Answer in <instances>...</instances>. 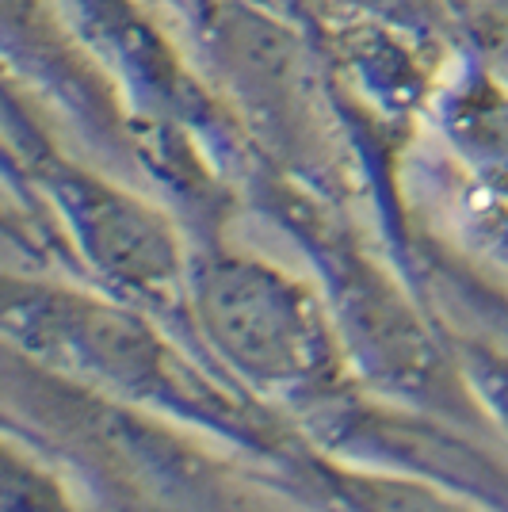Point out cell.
<instances>
[{"label":"cell","instance_id":"6da1fadb","mask_svg":"<svg viewBox=\"0 0 508 512\" xmlns=\"http://www.w3.org/2000/svg\"><path fill=\"white\" fill-rule=\"evenodd\" d=\"M0 333L46 371L188 428L253 470L279 467L306 440L291 417L233 383L169 325L77 279L8 268Z\"/></svg>","mask_w":508,"mask_h":512},{"label":"cell","instance_id":"7a4b0ae2","mask_svg":"<svg viewBox=\"0 0 508 512\" xmlns=\"http://www.w3.org/2000/svg\"><path fill=\"white\" fill-rule=\"evenodd\" d=\"M245 203L306 256L363 390L497 436L455 352L451 321L405 276L386 241H367L333 188L260 157L245 180Z\"/></svg>","mask_w":508,"mask_h":512},{"label":"cell","instance_id":"3957f363","mask_svg":"<svg viewBox=\"0 0 508 512\" xmlns=\"http://www.w3.org/2000/svg\"><path fill=\"white\" fill-rule=\"evenodd\" d=\"M4 432L46 455L92 512H298L241 455L69 383L4 344Z\"/></svg>","mask_w":508,"mask_h":512},{"label":"cell","instance_id":"277c9868","mask_svg":"<svg viewBox=\"0 0 508 512\" xmlns=\"http://www.w3.org/2000/svg\"><path fill=\"white\" fill-rule=\"evenodd\" d=\"M188 306L203 356L298 428L363 390L314 276L222 237L191 249Z\"/></svg>","mask_w":508,"mask_h":512},{"label":"cell","instance_id":"5b68a950","mask_svg":"<svg viewBox=\"0 0 508 512\" xmlns=\"http://www.w3.org/2000/svg\"><path fill=\"white\" fill-rule=\"evenodd\" d=\"M8 176L43 199L77 283L146 310L203 356L188 306L191 241L165 203L62 153L31 111L23 115L16 92L8 96Z\"/></svg>","mask_w":508,"mask_h":512},{"label":"cell","instance_id":"8992f818","mask_svg":"<svg viewBox=\"0 0 508 512\" xmlns=\"http://www.w3.org/2000/svg\"><path fill=\"white\" fill-rule=\"evenodd\" d=\"M302 432L340 459L417 474L486 512H508V444L478 428L356 390Z\"/></svg>","mask_w":508,"mask_h":512},{"label":"cell","instance_id":"52a82bcc","mask_svg":"<svg viewBox=\"0 0 508 512\" xmlns=\"http://www.w3.org/2000/svg\"><path fill=\"white\" fill-rule=\"evenodd\" d=\"M256 474L298 512H486L417 474L340 459L310 436L279 467Z\"/></svg>","mask_w":508,"mask_h":512},{"label":"cell","instance_id":"ba28073f","mask_svg":"<svg viewBox=\"0 0 508 512\" xmlns=\"http://www.w3.org/2000/svg\"><path fill=\"white\" fill-rule=\"evenodd\" d=\"M432 111L466 184L508 207V85L474 69L440 88Z\"/></svg>","mask_w":508,"mask_h":512},{"label":"cell","instance_id":"9c48e42d","mask_svg":"<svg viewBox=\"0 0 508 512\" xmlns=\"http://www.w3.org/2000/svg\"><path fill=\"white\" fill-rule=\"evenodd\" d=\"M0 512H92L73 482L46 455L4 432L0 459Z\"/></svg>","mask_w":508,"mask_h":512},{"label":"cell","instance_id":"30bf717a","mask_svg":"<svg viewBox=\"0 0 508 512\" xmlns=\"http://www.w3.org/2000/svg\"><path fill=\"white\" fill-rule=\"evenodd\" d=\"M447 321H451V337H455V352L463 360L466 379L489 413L497 436L508 444V333H493V329L466 325L455 318Z\"/></svg>","mask_w":508,"mask_h":512},{"label":"cell","instance_id":"8fae6325","mask_svg":"<svg viewBox=\"0 0 508 512\" xmlns=\"http://www.w3.org/2000/svg\"><path fill=\"white\" fill-rule=\"evenodd\" d=\"M451 214H455V230L463 241L466 253L482 256L493 268H501L508 276V207L489 199L486 192L470 188L463 180V192L451 199Z\"/></svg>","mask_w":508,"mask_h":512}]
</instances>
